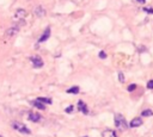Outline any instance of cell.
I'll use <instances>...</instances> for the list:
<instances>
[{
	"instance_id": "1",
	"label": "cell",
	"mask_w": 153,
	"mask_h": 137,
	"mask_svg": "<svg viewBox=\"0 0 153 137\" xmlns=\"http://www.w3.org/2000/svg\"><path fill=\"white\" fill-rule=\"evenodd\" d=\"M114 122H115V126H116L119 130H121V131H126V130H127L128 125H127V123H126V118H124L122 114H120V113L115 114Z\"/></svg>"
},
{
	"instance_id": "2",
	"label": "cell",
	"mask_w": 153,
	"mask_h": 137,
	"mask_svg": "<svg viewBox=\"0 0 153 137\" xmlns=\"http://www.w3.org/2000/svg\"><path fill=\"white\" fill-rule=\"evenodd\" d=\"M12 126H13L17 131L22 132V133H26V135H30V133H31L30 129H29L28 126H25L23 123H19V122H13V123H12Z\"/></svg>"
},
{
	"instance_id": "3",
	"label": "cell",
	"mask_w": 153,
	"mask_h": 137,
	"mask_svg": "<svg viewBox=\"0 0 153 137\" xmlns=\"http://www.w3.org/2000/svg\"><path fill=\"white\" fill-rule=\"evenodd\" d=\"M23 20H21L16 26H12V28H10V29H7L6 30V36H8V37H12V36H14V35H17L18 33V31H19V29H21V25H23Z\"/></svg>"
},
{
	"instance_id": "4",
	"label": "cell",
	"mask_w": 153,
	"mask_h": 137,
	"mask_svg": "<svg viewBox=\"0 0 153 137\" xmlns=\"http://www.w3.org/2000/svg\"><path fill=\"white\" fill-rule=\"evenodd\" d=\"M26 17V11L25 10H23V8H18L16 12H14V17H13V19L16 22H18V20H23V19Z\"/></svg>"
},
{
	"instance_id": "5",
	"label": "cell",
	"mask_w": 153,
	"mask_h": 137,
	"mask_svg": "<svg viewBox=\"0 0 153 137\" xmlns=\"http://www.w3.org/2000/svg\"><path fill=\"white\" fill-rule=\"evenodd\" d=\"M30 60H31V62H32V66L35 67V68H42L43 67V61H42V58L40 57V56H32V57H30Z\"/></svg>"
},
{
	"instance_id": "6",
	"label": "cell",
	"mask_w": 153,
	"mask_h": 137,
	"mask_svg": "<svg viewBox=\"0 0 153 137\" xmlns=\"http://www.w3.org/2000/svg\"><path fill=\"white\" fill-rule=\"evenodd\" d=\"M28 118H29V121L37 123V122H40V121H41L42 117H41V114H38V113H36V112H30L29 116H28Z\"/></svg>"
},
{
	"instance_id": "7",
	"label": "cell",
	"mask_w": 153,
	"mask_h": 137,
	"mask_svg": "<svg viewBox=\"0 0 153 137\" xmlns=\"http://www.w3.org/2000/svg\"><path fill=\"white\" fill-rule=\"evenodd\" d=\"M34 13H35V16H36V17H40V18H42V17H44V16H46V10H44L42 6H37V7L35 8Z\"/></svg>"
},
{
	"instance_id": "8",
	"label": "cell",
	"mask_w": 153,
	"mask_h": 137,
	"mask_svg": "<svg viewBox=\"0 0 153 137\" xmlns=\"http://www.w3.org/2000/svg\"><path fill=\"white\" fill-rule=\"evenodd\" d=\"M142 125V119L141 118H134V119H132V122L129 123V126L130 128H139V126H141Z\"/></svg>"
},
{
	"instance_id": "9",
	"label": "cell",
	"mask_w": 153,
	"mask_h": 137,
	"mask_svg": "<svg viewBox=\"0 0 153 137\" xmlns=\"http://www.w3.org/2000/svg\"><path fill=\"white\" fill-rule=\"evenodd\" d=\"M49 36H50V28H47V29L44 30V32L42 33V36L40 37V40H38V42L42 43V42L47 41L48 38H49Z\"/></svg>"
},
{
	"instance_id": "10",
	"label": "cell",
	"mask_w": 153,
	"mask_h": 137,
	"mask_svg": "<svg viewBox=\"0 0 153 137\" xmlns=\"http://www.w3.org/2000/svg\"><path fill=\"white\" fill-rule=\"evenodd\" d=\"M78 109H79L84 114H87V113H89V109H87L86 104H85L83 100H79V101H78Z\"/></svg>"
},
{
	"instance_id": "11",
	"label": "cell",
	"mask_w": 153,
	"mask_h": 137,
	"mask_svg": "<svg viewBox=\"0 0 153 137\" xmlns=\"http://www.w3.org/2000/svg\"><path fill=\"white\" fill-rule=\"evenodd\" d=\"M102 137H117L116 136V132L110 130V129H106L102 132Z\"/></svg>"
},
{
	"instance_id": "12",
	"label": "cell",
	"mask_w": 153,
	"mask_h": 137,
	"mask_svg": "<svg viewBox=\"0 0 153 137\" xmlns=\"http://www.w3.org/2000/svg\"><path fill=\"white\" fill-rule=\"evenodd\" d=\"M31 105L35 106V107H37V109H40V110H44V109H46L44 104L41 103V101H38L37 99H36V100H32V101H31Z\"/></svg>"
},
{
	"instance_id": "13",
	"label": "cell",
	"mask_w": 153,
	"mask_h": 137,
	"mask_svg": "<svg viewBox=\"0 0 153 137\" xmlns=\"http://www.w3.org/2000/svg\"><path fill=\"white\" fill-rule=\"evenodd\" d=\"M67 93H69V94H78L79 93V87L78 86H73V87L67 89Z\"/></svg>"
},
{
	"instance_id": "14",
	"label": "cell",
	"mask_w": 153,
	"mask_h": 137,
	"mask_svg": "<svg viewBox=\"0 0 153 137\" xmlns=\"http://www.w3.org/2000/svg\"><path fill=\"white\" fill-rule=\"evenodd\" d=\"M37 100L38 101H41V103H44V104H51V99L50 98H37Z\"/></svg>"
},
{
	"instance_id": "15",
	"label": "cell",
	"mask_w": 153,
	"mask_h": 137,
	"mask_svg": "<svg viewBox=\"0 0 153 137\" xmlns=\"http://www.w3.org/2000/svg\"><path fill=\"white\" fill-rule=\"evenodd\" d=\"M141 114H142L144 117H151V116H153V111H152V110H144V111L141 112Z\"/></svg>"
},
{
	"instance_id": "16",
	"label": "cell",
	"mask_w": 153,
	"mask_h": 137,
	"mask_svg": "<svg viewBox=\"0 0 153 137\" xmlns=\"http://www.w3.org/2000/svg\"><path fill=\"white\" fill-rule=\"evenodd\" d=\"M119 80H120V82H124V75H123V73L122 72H119Z\"/></svg>"
},
{
	"instance_id": "17",
	"label": "cell",
	"mask_w": 153,
	"mask_h": 137,
	"mask_svg": "<svg viewBox=\"0 0 153 137\" xmlns=\"http://www.w3.org/2000/svg\"><path fill=\"white\" fill-rule=\"evenodd\" d=\"M147 88L148 89H153V80H149L147 82Z\"/></svg>"
},
{
	"instance_id": "18",
	"label": "cell",
	"mask_w": 153,
	"mask_h": 137,
	"mask_svg": "<svg viewBox=\"0 0 153 137\" xmlns=\"http://www.w3.org/2000/svg\"><path fill=\"white\" fill-rule=\"evenodd\" d=\"M142 10L145 12H147V13H153V8H151V7H144Z\"/></svg>"
},
{
	"instance_id": "19",
	"label": "cell",
	"mask_w": 153,
	"mask_h": 137,
	"mask_svg": "<svg viewBox=\"0 0 153 137\" xmlns=\"http://www.w3.org/2000/svg\"><path fill=\"white\" fill-rule=\"evenodd\" d=\"M135 88H136V86L134 85V84H132V85H129V86H128V91H129V92L134 91V89H135Z\"/></svg>"
},
{
	"instance_id": "20",
	"label": "cell",
	"mask_w": 153,
	"mask_h": 137,
	"mask_svg": "<svg viewBox=\"0 0 153 137\" xmlns=\"http://www.w3.org/2000/svg\"><path fill=\"white\" fill-rule=\"evenodd\" d=\"M73 109H74V107H73V106L71 105V106H68V107H66V110H65V111H66L67 113H72V111H73Z\"/></svg>"
},
{
	"instance_id": "21",
	"label": "cell",
	"mask_w": 153,
	"mask_h": 137,
	"mask_svg": "<svg viewBox=\"0 0 153 137\" xmlns=\"http://www.w3.org/2000/svg\"><path fill=\"white\" fill-rule=\"evenodd\" d=\"M105 57H106L105 51H101V52H99V58H105Z\"/></svg>"
},
{
	"instance_id": "22",
	"label": "cell",
	"mask_w": 153,
	"mask_h": 137,
	"mask_svg": "<svg viewBox=\"0 0 153 137\" xmlns=\"http://www.w3.org/2000/svg\"><path fill=\"white\" fill-rule=\"evenodd\" d=\"M136 1H138V3H140V4H145L146 0H136Z\"/></svg>"
},
{
	"instance_id": "23",
	"label": "cell",
	"mask_w": 153,
	"mask_h": 137,
	"mask_svg": "<svg viewBox=\"0 0 153 137\" xmlns=\"http://www.w3.org/2000/svg\"><path fill=\"white\" fill-rule=\"evenodd\" d=\"M0 137H3V136H1V135H0Z\"/></svg>"
}]
</instances>
